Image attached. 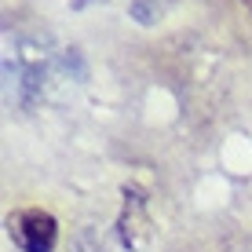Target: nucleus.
I'll list each match as a JSON object with an SVG mask.
<instances>
[{
    "label": "nucleus",
    "mask_w": 252,
    "mask_h": 252,
    "mask_svg": "<svg viewBox=\"0 0 252 252\" xmlns=\"http://www.w3.org/2000/svg\"><path fill=\"white\" fill-rule=\"evenodd\" d=\"M51 77V51L22 33L4 30V106L30 110Z\"/></svg>",
    "instance_id": "1"
},
{
    "label": "nucleus",
    "mask_w": 252,
    "mask_h": 252,
    "mask_svg": "<svg viewBox=\"0 0 252 252\" xmlns=\"http://www.w3.org/2000/svg\"><path fill=\"white\" fill-rule=\"evenodd\" d=\"M7 234L22 252H51L59 238V223L44 208H19L15 216H7Z\"/></svg>",
    "instance_id": "2"
},
{
    "label": "nucleus",
    "mask_w": 252,
    "mask_h": 252,
    "mask_svg": "<svg viewBox=\"0 0 252 252\" xmlns=\"http://www.w3.org/2000/svg\"><path fill=\"white\" fill-rule=\"evenodd\" d=\"M128 11H132V19H135V22L150 26V22L161 15V0H132V4H128Z\"/></svg>",
    "instance_id": "3"
}]
</instances>
